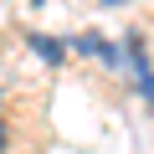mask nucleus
<instances>
[{
	"mask_svg": "<svg viewBox=\"0 0 154 154\" xmlns=\"http://www.w3.org/2000/svg\"><path fill=\"white\" fill-rule=\"evenodd\" d=\"M36 5H41V0H36Z\"/></svg>",
	"mask_w": 154,
	"mask_h": 154,
	"instance_id": "obj_4",
	"label": "nucleus"
},
{
	"mask_svg": "<svg viewBox=\"0 0 154 154\" xmlns=\"http://www.w3.org/2000/svg\"><path fill=\"white\" fill-rule=\"evenodd\" d=\"M0 154H5V128H0Z\"/></svg>",
	"mask_w": 154,
	"mask_h": 154,
	"instance_id": "obj_2",
	"label": "nucleus"
},
{
	"mask_svg": "<svg viewBox=\"0 0 154 154\" xmlns=\"http://www.w3.org/2000/svg\"><path fill=\"white\" fill-rule=\"evenodd\" d=\"M31 46H36V57H41V62H62V57H67V46H62V41H51V36H31Z\"/></svg>",
	"mask_w": 154,
	"mask_h": 154,
	"instance_id": "obj_1",
	"label": "nucleus"
},
{
	"mask_svg": "<svg viewBox=\"0 0 154 154\" xmlns=\"http://www.w3.org/2000/svg\"><path fill=\"white\" fill-rule=\"evenodd\" d=\"M108 5H118V0H108Z\"/></svg>",
	"mask_w": 154,
	"mask_h": 154,
	"instance_id": "obj_3",
	"label": "nucleus"
}]
</instances>
